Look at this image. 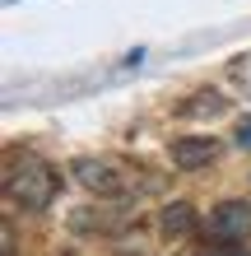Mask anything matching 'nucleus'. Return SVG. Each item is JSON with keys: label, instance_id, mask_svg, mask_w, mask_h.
<instances>
[{"label": "nucleus", "instance_id": "obj_5", "mask_svg": "<svg viewBox=\"0 0 251 256\" xmlns=\"http://www.w3.org/2000/svg\"><path fill=\"white\" fill-rule=\"evenodd\" d=\"M191 228H196V210H191L186 200L163 205V233H168V238H186Z\"/></svg>", "mask_w": 251, "mask_h": 256}, {"label": "nucleus", "instance_id": "obj_3", "mask_svg": "<svg viewBox=\"0 0 251 256\" xmlns=\"http://www.w3.org/2000/svg\"><path fill=\"white\" fill-rule=\"evenodd\" d=\"M210 238H219V242H242V238H251V200H224V205H214Z\"/></svg>", "mask_w": 251, "mask_h": 256}, {"label": "nucleus", "instance_id": "obj_1", "mask_svg": "<svg viewBox=\"0 0 251 256\" xmlns=\"http://www.w3.org/2000/svg\"><path fill=\"white\" fill-rule=\"evenodd\" d=\"M56 186L61 177L51 172V163H42L37 154H14L9 172H5V196L23 210H47L56 200Z\"/></svg>", "mask_w": 251, "mask_h": 256}, {"label": "nucleus", "instance_id": "obj_4", "mask_svg": "<svg viewBox=\"0 0 251 256\" xmlns=\"http://www.w3.org/2000/svg\"><path fill=\"white\" fill-rule=\"evenodd\" d=\"M214 154H219V149H214V140H205V135H177V140H172V163L186 168V172L214 163Z\"/></svg>", "mask_w": 251, "mask_h": 256}, {"label": "nucleus", "instance_id": "obj_6", "mask_svg": "<svg viewBox=\"0 0 251 256\" xmlns=\"http://www.w3.org/2000/svg\"><path fill=\"white\" fill-rule=\"evenodd\" d=\"M238 149H251V116L238 122Z\"/></svg>", "mask_w": 251, "mask_h": 256}, {"label": "nucleus", "instance_id": "obj_2", "mask_svg": "<svg viewBox=\"0 0 251 256\" xmlns=\"http://www.w3.org/2000/svg\"><path fill=\"white\" fill-rule=\"evenodd\" d=\"M75 182L84 191H93L102 196V200H116V196H126V177L112 168V163H102V158H75Z\"/></svg>", "mask_w": 251, "mask_h": 256}]
</instances>
